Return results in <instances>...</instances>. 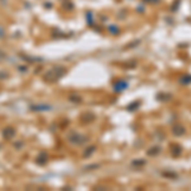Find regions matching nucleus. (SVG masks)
<instances>
[{
    "label": "nucleus",
    "mask_w": 191,
    "mask_h": 191,
    "mask_svg": "<svg viewBox=\"0 0 191 191\" xmlns=\"http://www.w3.org/2000/svg\"><path fill=\"white\" fill-rule=\"evenodd\" d=\"M172 133L175 137H182V135L186 133V129H185V126H182L180 124H176L172 127Z\"/></svg>",
    "instance_id": "1"
},
{
    "label": "nucleus",
    "mask_w": 191,
    "mask_h": 191,
    "mask_svg": "<svg viewBox=\"0 0 191 191\" xmlns=\"http://www.w3.org/2000/svg\"><path fill=\"white\" fill-rule=\"evenodd\" d=\"M153 150H149L148 152V154L149 155H155V154H158V153L160 152V148L159 147H154V148H152Z\"/></svg>",
    "instance_id": "4"
},
{
    "label": "nucleus",
    "mask_w": 191,
    "mask_h": 191,
    "mask_svg": "<svg viewBox=\"0 0 191 191\" xmlns=\"http://www.w3.org/2000/svg\"><path fill=\"white\" fill-rule=\"evenodd\" d=\"M180 84H182V86H189V84H191V74L182 75L180 78Z\"/></svg>",
    "instance_id": "3"
},
{
    "label": "nucleus",
    "mask_w": 191,
    "mask_h": 191,
    "mask_svg": "<svg viewBox=\"0 0 191 191\" xmlns=\"http://www.w3.org/2000/svg\"><path fill=\"white\" fill-rule=\"evenodd\" d=\"M144 1H147V3H149V4H158L159 0H144Z\"/></svg>",
    "instance_id": "5"
},
{
    "label": "nucleus",
    "mask_w": 191,
    "mask_h": 191,
    "mask_svg": "<svg viewBox=\"0 0 191 191\" xmlns=\"http://www.w3.org/2000/svg\"><path fill=\"white\" fill-rule=\"evenodd\" d=\"M171 152H172V155L173 157H178L182 153V147L180 145V144H173V145H171Z\"/></svg>",
    "instance_id": "2"
}]
</instances>
